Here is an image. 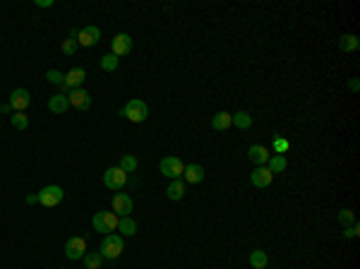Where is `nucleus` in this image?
Segmentation results:
<instances>
[{
  "label": "nucleus",
  "mask_w": 360,
  "mask_h": 269,
  "mask_svg": "<svg viewBox=\"0 0 360 269\" xmlns=\"http://www.w3.org/2000/svg\"><path fill=\"white\" fill-rule=\"evenodd\" d=\"M123 236H116V233H108V236L101 240V248H99V253L103 255V260H116L123 255Z\"/></svg>",
  "instance_id": "f257e3e1"
},
{
  "label": "nucleus",
  "mask_w": 360,
  "mask_h": 269,
  "mask_svg": "<svg viewBox=\"0 0 360 269\" xmlns=\"http://www.w3.org/2000/svg\"><path fill=\"white\" fill-rule=\"evenodd\" d=\"M92 226H94V231L108 236V233H113L118 229V216L113 212H96L94 219H92Z\"/></svg>",
  "instance_id": "f03ea898"
},
{
  "label": "nucleus",
  "mask_w": 360,
  "mask_h": 269,
  "mask_svg": "<svg viewBox=\"0 0 360 269\" xmlns=\"http://www.w3.org/2000/svg\"><path fill=\"white\" fill-rule=\"evenodd\" d=\"M120 116H125V118L132 120V123H144L147 116H149V108H147V103L142 101V99H132V101L125 103V108H123Z\"/></svg>",
  "instance_id": "7ed1b4c3"
},
{
  "label": "nucleus",
  "mask_w": 360,
  "mask_h": 269,
  "mask_svg": "<svg viewBox=\"0 0 360 269\" xmlns=\"http://www.w3.org/2000/svg\"><path fill=\"white\" fill-rule=\"evenodd\" d=\"M159 171H161L166 178L178 181L180 175H183V171H185V164H183L178 156H164L161 159V164H159Z\"/></svg>",
  "instance_id": "20e7f679"
},
{
  "label": "nucleus",
  "mask_w": 360,
  "mask_h": 269,
  "mask_svg": "<svg viewBox=\"0 0 360 269\" xmlns=\"http://www.w3.org/2000/svg\"><path fill=\"white\" fill-rule=\"evenodd\" d=\"M63 197H65V192H63V188H58V185H46V188L39 192V202L43 207H58L63 202Z\"/></svg>",
  "instance_id": "39448f33"
},
{
  "label": "nucleus",
  "mask_w": 360,
  "mask_h": 269,
  "mask_svg": "<svg viewBox=\"0 0 360 269\" xmlns=\"http://www.w3.org/2000/svg\"><path fill=\"white\" fill-rule=\"evenodd\" d=\"M84 255H86V240L84 238L75 236L65 243V257H68V260H82Z\"/></svg>",
  "instance_id": "423d86ee"
},
{
  "label": "nucleus",
  "mask_w": 360,
  "mask_h": 269,
  "mask_svg": "<svg viewBox=\"0 0 360 269\" xmlns=\"http://www.w3.org/2000/svg\"><path fill=\"white\" fill-rule=\"evenodd\" d=\"M103 183H106L108 190H120L127 183V173L120 171V168H108V171L103 173Z\"/></svg>",
  "instance_id": "0eeeda50"
},
{
  "label": "nucleus",
  "mask_w": 360,
  "mask_h": 269,
  "mask_svg": "<svg viewBox=\"0 0 360 269\" xmlns=\"http://www.w3.org/2000/svg\"><path fill=\"white\" fill-rule=\"evenodd\" d=\"M68 101H70V106H75L77 111H89L92 96H89V92H84V89H72L70 94H68Z\"/></svg>",
  "instance_id": "6e6552de"
},
{
  "label": "nucleus",
  "mask_w": 360,
  "mask_h": 269,
  "mask_svg": "<svg viewBox=\"0 0 360 269\" xmlns=\"http://www.w3.org/2000/svg\"><path fill=\"white\" fill-rule=\"evenodd\" d=\"M29 101H32V96H29V92L27 89H15L12 94H10V106H12V111L15 113H24V108L29 106Z\"/></svg>",
  "instance_id": "1a4fd4ad"
},
{
  "label": "nucleus",
  "mask_w": 360,
  "mask_h": 269,
  "mask_svg": "<svg viewBox=\"0 0 360 269\" xmlns=\"http://www.w3.org/2000/svg\"><path fill=\"white\" fill-rule=\"evenodd\" d=\"M113 212H116V216H130V212H132V197L125 195V192H118L116 197H113Z\"/></svg>",
  "instance_id": "9d476101"
},
{
  "label": "nucleus",
  "mask_w": 360,
  "mask_h": 269,
  "mask_svg": "<svg viewBox=\"0 0 360 269\" xmlns=\"http://www.w3.org/2000/svg\"><path fill=\"white\" fill-rule=\"evenodd\" d=\"M250 178H252V185H255V188H269L272 181H274V173H272L266 166H257L255 171H252Z\"/></svg>",
  "instance_id": "9b49d317"
},
{
  "label": "nucleus",
  "mask_w": 360,
  "mask_h": 269,
  "mask_svg": "<svg viewBox=\"0 0 360 269\" xmlns=\"http://www.w3.org/2000/svg\"><path fill=\"white\" fill-rule=\"evenodd\" d=\"M101 39V29L99 27H84L82 32L77 34V43L79 46H94Z\"/></svg>",
  "instance_id": "f8f14e48"
},
{
  "label": "nucleus",
  "mask_w": 360,
  "mask_h": 269,
  "mask_svg": "<svg viewBox=\"0 0 360 269\" xmlns=\"http://www.w3.org/2000/svg\"><path fill=\"white\" fill-rule=\"evenodd\" d=\"M110 46H113V56H127L132 51V36L130 34H118Z\"/></svg>",
  "instance_id": "ddd939ff"
},
{
  "label": "nucleus",
  "mask_w": 360,
  "mask_h": 269,
  "mask_svg": "<svg viewBox=\"0 0 360 269\" xmlns=\"http://www.w3.org/2000/svg\"><path fill=\"white\" fill-rule=\"evenodd\" d=\"M86 79V72H84V68H72L70 72H68V75H65V87L70 89H79V84H82V82H84Z\"/></svg>",
  "instance_id": "4468645a"
},
{
  "label": "nucleus",
  "mask_w": 360,
  "mask_h": 269,
  "mask_svg": "<svg viewBox=\"0 0 360 269\" xmlns=\"http://www.w3.org/2000/svg\"><path fill=\"white\" fill-rule=\"evenodd\" d=\"M183 175H185V183H190V185H197V183L204 181V168L199 166V164H190V166H185Z\"/></svg>",
  "instance_id": "2eb2a0df"
},
{
  "label": "nucleus",
  "mask_w": 360,
  "mask_h": 269,
  "mask_svg": "<svg viewBox=\"0 0 360 269\" xmlns=\"http://www.w3.org/2000/svg\"><path fill=\"white\" fill-rule=\"evenodd\" d=\"M248 159H250L252 164L262 166V164H266V161H269V149H266V147H262V144H252L250 151H248Z\"/></svg>",
  "instance_id": "dca6fc26"
},
{
  "label": "nucleus",
  "mask_w": 360,
  "mask_h": 269,
  "mask_svg": "<svg viewBox=\"0 0 360 269\" xmlns=\"http://www.w3.org/2000/svg\"><path fill=\"white\" fill-rule=\"evenodd\" d=\"M68 108H70V101H68V96H65V94L51 96V101H48V111H51V113L60 116V113H65Z\"/></svg>",
  "instance_id": "f3484780"
},
{
  "label": "nucleus",
  "mask_w": 360,
  "mask_h": 269,
  "mask_svg": "<svg viewBox=\"0 0 360 269\" xmlns=\"http://www.w3.org/2000/svg\"><path fill=\"white\" fill-rule=\"evenodd\" d=\"M231 125H233V116H231V113H226V111H219L212 118V127H214V130H228Z\"/></svg>",
  "instance_id": "a211bd4d"
},
{
  "label": "nucleus",
  "mask_w": 360,
  "mask_h": 269,
  "mask_svg": "<svg viewBox=\"0 0 360 269\" xmlns=\"http://www.w3.org/2000/svg\"><path fill=\"white\" fill-rule=\"evenodd\" d=\"M166 195H168V199H183V197H185V183L180 181V178H178V181H171Z\"/></svg>",
  "instance_id": "6ab92c4d"
},
{
  "label": "nucleus",
  "mask_w": 360,
  "mask_h": 269,
  "mask_svg": "<svg viewBox=\"0 0 360 269\" xmlns=\"http://www.w3.org/2000/svg\"><path fill=\"white\" fill-rule=\"evenodd\" d=\"M339 46H341V51L351 53V51H358L360 39L355 36V34H344V36H341V41H339Z\"/></svg>",
  "instance_id": "aec40b11"
},
{
  "label": "nucleus",
  "mask_w": 360,
  "mask_h": 269,
  "mask_svg": "<svg viewBox=\"0 0 360 269\" xmlns=\"http://www.w3.org/2000/svg\"><path fill=\"white\" fill-rule=\"evenodd\" d=\"M118 231H120L123 236H134V233H137V223H134L130 216H120V219H118Z\"/></svg>",
  "instance_id": "412c9836"
},
{
  "label": "nucleus",
  "mask_w": 360,
  "mask_h": 269,
  "mask_svg": "<svg viewBox=\"0 0 360 269\" xmlns=\"http://www.w3.org/2000/svg\"><path fill=\"white\" fill-rule=\"evenodd\" d=\"M269 171L272 173H281V171H286V166H288V161H286V156L283 154H276V156H269Z\"/></svg>",
  "instance_id": "4be33fe9"
},
{
  "label": "nucleus",
  "mask_w": 360,
  "mask_h": 269,
  "mask_svg": "<svg viewBox=\"0 0 360 269\" xmlns=\"http://www.w3.org/2000/svg\"><path fill=\"white\" fill-rule=\"evenodd\" d=\"M82 260H84V267L86 269H101V264H103V255L101 253H86L84 257H82Z\"/></svg>",
  "instance_id": "5701e85b"
},
{
  "label": "nucleus",
  "mask_w": 360,
  "mask_h": 269,
  "mask_svg": "<svg viewBox=\"0 0 360 269\" xmlns=\"http://www.w3.org/2000/svg\"><path fill=\"white\" fill-rule=\"evenodd\" d=\"M266 262H269V257H266L264 250H252V253H250V264L255 269H264Z\"/></svg>",
  "instance_id": "b1692460"
},
{
  "label": "nucleus",
  "mask_w": 360,
  "mask_h": 269,
  "mask_svg": "<svg viewBox=\"0 0 360 269\" xmlns=\"http://www.w3.org/2000/svg\"><path fill=\"white\" fill-rule=\"evenodd\" d=\"M233 125L240 127V130H248V127L252 125V116H250V113H245V111L233 113Z\"/></svg>",
  "instance_id": "393cba45"
},
{
  "label": "nucleus",
  "mask_w": 360,
  "mask_h": 269,
  "mask_svg": "<svg viewBox=\"0 0 360 269\" xmlns=\"http://www.w3.org/2000/svg\"><path fill=\"white\" fill-rule=\"evenodd\" d=\"M118 56H113V53H106V56H101V68L106 72H116L118 70Z\"/></svg>",
  "instance_id": "a878e982"
},
{
  "label": "nucleus",
  "mask_w": 360,
  "mask_h": 269,
  "mask_svg": "<svg viewBox=\"0 0 360 269\" xmlns=\"http://www.w3.org/2000/svg\"><path fill=\"white\" fill-rule=\"evenodd\" d=\"M120 171H125V173H132L134 168H137V159L132 156V154H123V159H120Z\"/></svg>",
  "instance_id": "bb28decb"
},
{
  "label": "nucleus",
  "mask_w": 360,
  "mask_h": 269,
  "mask_svg": "<svg viewBox=\"0 0 360 269\" xmlns=\"http://www.w3.org/2000/svg\"><path fill=\"white\" fill-rule=\"evenodd\" d=\"M12 127H17V130H27V127H29V118H27L24 113H15V116H12Z\"/></svg>",
  "instance_id": "cd10ccee"
},
{
  "label": "nucleus",
  "mask_w": 360,
  "mask_h": 269,
  "mask_svg": "<svg viewBox=\"0 0 360 269\" xmlns=\"http://www.w3.org/2000/svg\"><path fill=\"white\" fill-rule=\"evenodd\" d=\"M46 79L51 82V84H58V87H60V84L65 82V75L60 70H48L46 72Z\"/></svg>",
  "instance_id": "c85d7f7f"
},
{
  "label": "nucleus",
  "mask_w": 360,
  "mask_h": 269,
  "mask_svg": "<svg viewBox=\"0 0 360 269\" xmlns=\"http://www.w3.org/2000/svg\"><path fill=\"white\" fill-rule=\"evenodd\" d=\"M339 221L344 223V229H346V226H353V221H355V219H353L351 209H341V212H339Z\"/></svg>",
  "instance_id": "c756f323"
},
{
  "label": "nucleus",
  "mask_w": 360,
  "mask_h": 269,
  "mask_svg": "<svg viewBox=\"0 0 360 269\" xmlns=\"http://www.w3.org/2000/svg\"><path fill=\"white\" fill-rule=\"evenodd\" d=\"M77 46H79L77 39H65V41H63V46H60V48H63L65 56H72V53L77 51Z\"/></svg>",
  "instance_id": "7c9ffc66"
},
{
  "label": "nucleus",
  "mask_w": 360,
  "mask_h": 269,
  "mask_svg": "<svg viewBox=\"0 0 360 269\" xmlns=\"http://www.w3.org/2000/svg\"><path fill=\"white\" fill-rule=\"evenodd\" d=\"M274 149H276V154H286V151H288V140L276 137V140H274Z\"/></svg>",
  "instance_id": "2f4dec72"
},
{
  "label": "nucleus",
  "mask_w": 360,
  "mask_h": 269,
  "mask_svg": "<svg viewBox=\"0 0 360 269\" xmlns=\"http://www.w3.org/2000/svg\"><path fill=\"white\" fill-rule=\"evenodd\" d=\"M344 238H358V226H355V223H353V226H346Z\"/></svg>",
  "instance_id": "473e14b6"
},
{
  "label": "nucleus",
  "mask_w": 360,
  "mask_h": 269,
  "mask_svg": "<svg viewBox=\"0 0 360 269\" xmlns=\"http://www.w3.org/2000/svg\"><path fill=\"white\" fill-rule=\"evenodd\" d=\"M36 5H39V8H51L53 0H36Z\"/></svg>",
  "instance_id": "72a5a7b5"
},
{
  "label": "nucleus",
  "mask_w": 360,
  "mask_h": 269,
  "mask_svg": "<svg viewBox=\"0 0 360 269\" xmlns=\"http://www.w3.org/2000/svg\"><path fill=\"white\" fill-rule=\"evenodd\" d=\"M39 202V195H27V205H36Z\"/></svg>",
  "instance_id": "f704fd0d"
},
{
  "label": "nucleus",
  "mask_w": 360,
  "mask_h": 269,
  "mask_svg": "<svg viewBox=\"0 0 360 269\" xmlns=\"http://www.w3.org/2000/svg\"><path fill=\"white\" fill-rule=\"evenodd\" d=\"M348 87H351V92H358V89H360V82H358V79H351V84H348Z\"/></svg>",
  "instance_id": "c9c22d12"
},
{
  "label": "nucleus",
  "mask_w": 360,
  "mask_h": 269,
  "mask_svg": "<svg viewBox=\"0 0 360 269\" xmlns=\"http://www.w3.org/2000/svg\"><path fill=\"white\" fill-rule=\"evenodd\" d=\"M12 111V106H10V103H3V106H0V113H10Z\"/></svg>",
  "instance_id": "e433bc0d"
}]
</instances>
